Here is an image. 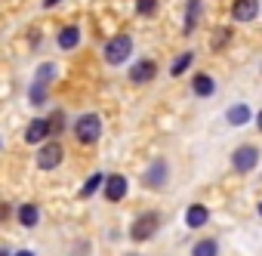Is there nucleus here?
Here are the masks:
<instances>
[{
    "label": "nucleus",
    "mask_w": 262,
    "mask_h": 256,
    "mask_svg": "<svg viewBox=\"0 0 262 256\" xmlns=\"http://www.w3.org/2000/svg\"><path fill=\"white\" fill-rule=\"evenodd\" d=\"M99 185H102V176H99V173H96V176H90V179H86V185L80 188V198H90Z\"/></svg>",
    "instance_id": "obj_22"
},
{
    "label": "nucleus",
    "mask_w": 262,
    "mask_h": 256,
    "mask_svg": "<svg viewBox=\"0 0 262 256\" xmlns=\"http://www.w3.org/2000/svg\"><path fill=\"white\" fill-rule=\"evenodd\" d=\"M158 225H161V219H158L155 213H145V216H139V219L133 222V228H129V238H133V241H148V238L158 231Z\"/></svg>",
    "instance_id": "obj_3"
},
{
    "label": "nucleus",
    "mask_w": 262,
    "mask_h": 256,
    "mask_svg": "<svg viewBox=\"0 0 262 256\" xmlns=\"http://www.w3.org/2000/svg\"><path fill=\"white\" fill-rule=\"evenodd\" d=\"M207 219H210V213H207V207H204V204H191V207H188V213H185V222H188L191 228H201Z\"/></svg>",
    "instance_id": "obj_10"
},
{
    "label": "nucleus",
    "mask_w": 262,
    "mask_h": 256,
    "mask_svg": "<svg viewBox=\"0 0 262 256\" xmlns=\"http://www.w3.org/2000/svg\"><path fill=\"white\" fill-rule=\"evenodd\" d=\"M129 53H133V40H129L126 34L111 37L108 47H105V62H108V65H123V62L129 59Z\"/></svg>",
    "instance_id": "obj_2"
},
{
    "label": "nucleus",
    "mask_w": 262,
    "mask_h": 256,
    "mask_svg": "<svg viewBox=\"0 0 262 256\" xmlns=\"http://www.w3.org/2000/svg\"><path fill=\"white\" fill-rule=\"evenodd\" d=\"M256 13H259V0H234V7H231V16L237 22H250L256 19Z\"/></svg>",
    "instance_id": "obj_8"
},
{
    "label": "nucleus",
    "mask_w": 262,
    "mask_h": 256,
    "mask_svg": "<svg viewBox=\"0 0 262 256\" xmlns=\"http://www.w3.org/2000/svg\"><path fill=\"white\" fill-rule=\"evenodd\" d=\"M191 59H194L191 53H182V56H179V59H176V62L170 65V74H173V77H179V74H185V71H188V65H191Z\"/></svg>",
    "instance_id": "obj_16"
},
{
    "label": "nucleus",
    "mask_w": 262,
    "mask_h": 256,
    "mask_svg": "<svg viewBox=\"0 0 262 256\" xmlns=\"http://www.w3.org/2000/svg\"><path fill=\"white\" fill-rule=\"evenodd\" d=\"M126 176H120V173H111L108 179H105V198L108 201H123L126 198Z\"/></svg>",
    "instance_id": "obj_6"
},
{
    "label": "nucleus",
    "mask_w": 262,
    "mask_h": 256,
    "mask_svg": "<svg viewBox=\"0 0 262 256\" xmlns=\"http://www.w3.org/2000/svg\"><path fill=\"white\" fill-rule=\"evenodd\" d=\"M198 16H201V0H188V19H185V34L194 31L198 25Z\"/></svg>",
    "instance_id": "obj_14"
},
{
    "label": "nucleus",
    "mask_w": 262,
    "mask_h": 256,
    "mask_svg": "<svg viewBox=\"0 0 262 256\" xmlns=\"http://www.w3.org/2000/svg\"><path fill=\"white\" fill-rule=\"evenodd\" d=\"M158 10V0H136V13L139 16H151Z\"/></svg>",
    "instance_id": "obj_21"
},
{
    "label": "nucleus",
    "mask_w": 262,
    "mask_h": 256,
    "mask_svg": "<svg viewBox=\"0 0 262 256\" xmlns=\"http://www.w3.org/2000/svg\"><path fill=\"white\" fill-rule=\"evenodd\" d=\"M231 164H234L237 173H250V170L259 164V152H256L253 145H241V148L231 155Z\"/></svg>",
    "instance_id": "obj_4"
},
{
    "label": "nucleus",
    "mask_w": 262,
    "mask_h": 256,
    "mask_svg": "<svg viewBox=\"0 0 262 256\" xmlns=\"http://www.w3.org/2000/svg\"><path fill=\"white\" fill-rule=\"evenodd\" d=\"M7 216H10V207H7V204H0V219H7Z\"/></svg>",
    "instance_id": "obj_25"
},
{
    "label": "nucleus",
    "mask_w": 262,
    "mask_h": 256,
    "mask_svg": "<svg viewBox=\"0 0 262 256\" xmlns=\"http://www.w3.org/2000/svg\"><path fill=\"white\" fill-rule=\"evenodd\" d=\"M74 136H77L83 145H93V142L102 136V120H99V114H83V117H77Z\"/></svg>",
    "instance_id": "obj_1"
},
{
    "label": "nucleus",
    "mask_w": 262,
    "mask_h": 256,
    "mask_svg": "<svg viewBox=\"0 0 262 256\" xmlns=\"http://www.w3.org/2000/svg\"><path fill=\"white\" fill-rule=\"evenodd\" d=\"M0 256H10V253H7V250H0Z\"/></svg>",
    "instance_id": "obj_29"
},
{
    "label": "nucleus",
    "mask_w": 262,
    "mask_h": 256,
    "mask_svg": "<svg viewBox=\"0 0 262 256\" xmlns=\"http://www.w3.org/2000/svg\"><path fill=\"white\" fill-rule=\"evenodd\" d=\"M259 213H262V204H259Z\"/></svg>",
    "instance_id": "obj_30"
},
{
    "label": "nucleus",
    "mask_w": 262,
    "mask_h": 256,
    "mask_svg": "<svg viewBox=\"0 0 262 256\" xmlns=\"http://www.w3.org/2000/svg\"><path fill=\"white\" fill-rule=\"evenodd\" d=\"M47 126H50V133H53V136H59V133H62V126H65V114H62V111H53V117L47 120Z\"/></svg>",
    "instance_id": "obj_19"
},
{
    "label": "nucleus",
    "mask_w": 262,
    "mask_h": 256,
    "mask_svg": "<svg viewBox=\"0 0 262 256\" xmlns=\"http://www.w3.org/2000/svg\"><path fill=\"white\" fill-rule=\"evenodd\" d=\"M31 102H34V105H43V102H47V83L34 80V87H31Z\"/></svg>",
    "instance_id": "obj_20"
},
{
    "label": "nucleus",
    "mask_w": 262,
    "mask_h": 256,
    "mask_svg": "<svg viewBox=\"0 0 262 256\" xmlns=\"http://www.w3.org/2000/svg\"><path fill=\"white\" fill-rule=\"evenodd\" d=\"M37 213H40V210H37L34 204H22V207H19V222H22L25 228H34V225H37V219H40Z\"/></svg>",
    "instance_id": "obj_12"
},
{
    "label": "nucleus",
    "mask_w": 262,
    "mask_h": 256,
    "mask_svg": "<svg viewBox=\"0 0 262 256\" xmlns=\"http://www.w3.org/2000/svg\"><path fill=\"white\" fill-rule=\"evenodd\" d=\"M164 176H167V167L164 164H155V170H148V185H164Z\"/></svg>",
    "instance_id": "obj_18"
},
{
    "label": "nucleus",
    "mask_w": 262,
    "mask_h": 256,
    "mask_svg": "<svg viewBox=\"0 0 262 256\" xmlns=\"http://www.w3.org/2000/svg\"><path fill=\"white\" fill-rule=\"evenodd\" d=\"M216 253H219L216 241H198L194 250H191V256H216Z\"/></svg>",
    "instance_id": "obj_17"
},
{
    "label": "nucleus",
    "mask_w": 262,
    "mask_h": 256,
    "mask_svg": "<svg viewBox=\"0 0 262 256\" xmlns=\"http://www.w3.org/2000/svg\"><path fill=\"white\" fill-rule=\"evenodd\" d=\"M53 74H56V68H53V65H43V68L37 71V80H40V83H47V80H50Z\"/></svg>",
    "instance_id": "obj_24"
},
{
    "label": "nucleus",
    "mask_w": 262,
    "mask_h": 256,
    "mask_svg": "<svg viewBox=\"0 0 262 256\" xmlns=\"http://www.w3.org/2000/svg\"><path fill=\"white\" fill-rule=\"evenodd\" d=\"M228 37H231V31H216L213 34V50H219L222 44H228Z\"/></svg>",
    "instance_id": "obj_23"
},
{
    "label": "nucleus",
    "mask_w": 262,
    "mask_h": 256,
    "mask_svg": "<svg viewBox=\"0 0 262 256\" xmlns=\"http://www.w3.org/2000/svg\"><path fill=\"white\" fill-rule=\"evenodd\" d=\"M194 93L198 96H213V77L210 74H198L194 77Z\"/></svg>",
    "instance_id": "obj_15"
},
{
    "label": "nucleus",
    "mask_w": 262,
    "mask_h": 256,
    "mask_svg": "<svg viewBox=\"0 0 262 256\" xmlns=\"http://www.w3.org/2000/svg\"><path fill=\"white\" fill-rule=\"evenodd\" d=\"M62 155H65V152H62L59 142H47V145L37 152V167H40V170H53V167L62 164Z\"/></svg>",
    "instance_id": "obj_5"
},
{
    "label": "nucleus",
    "mask_w": 262,
    "mask_h": 256,
    "mask_svg": "<svg viewBox=\"0 0 262 256\" xmlns=\"http://www.w3.org/2000/svg\"><path fill=\"white\" fill-rule=\"evenodd\" d=\"M56 4H62V0H43V7H47V10H53Z\"/></svg>",
    "instance_id": "obj_26"
},
{
    "label": "nucleus",
    "mask_w": 262,
    "mask_h": 256,
    "mask_svg": "<svg viewBox=\"0 0 262 256\" xmlns=\"http://www.w3.org/2000/svg\"><path fill=\"white\" fill-rule=\"evenodd\" d=\"M225 117H228V123H234V126H244V123L250 120V108H247V105H231Z\"/></svg>",
    "instance_id": "obj_13"
},
{
    "label": "nucleus",
    "mask_w": 262,
    "mask_h": 256,
    "mask_svg": "<svg viewBox=\"0 0 262 256\" xmlns=\"http://www.w3.org/2000/svg\"><path fill=\"white\" fill-rule=\"evenodd\" d=\"M256 123H259V130H262V111H259V114H256Z\"/></svg>",
    "instance_id": "obj_27"
},
{
    "label": "nucleus",
    "mask_w": 262,
    "mask_h": 256,
    "mask_svg": "<svg viewBox=\"0 0 262 256\" xmlns=\"http://www.w3.org/2000/svg\"><path fill=\"white\" fill-rule=\"evenodd\" d=\"M77 44H80V31H77V25H68V28L59 31V47H62V50H74Z\"/></svg>",
    "instance_id": "obj_11"
},
{
    "label": "nucleus",
    "mask_w": 262,
    "mask_h": 256,
    "mask_svg": "<svg viewBox=\"0 0 262 256\" xmlns=\"http://www.w3.org/2000/svg\"><path fill=\"white\" fill-rule=\"evenodd\" d=\"M25 139H28L31 145L50 139V126H47V120H31V123H28V130H25Z\"/></svg>",
    "instance_id": "obj_9"
},
{
    "label": "nucleus",
    "mask_w": 262,
    "mask_h": 256,
    "mask_svg": "<svg viewBox=\"0 0 262 256\" xmlns=\"http://www.w3.org/2000/svg\"><path fill=\"white\" fill-rule=\"evenodd\" d=\"M158 74V65L151 62V59H142V62H136L133 68H129V80L133 83H145V80H151Z\"/></svg>",
    "instance_id": "obj_7"
},
{
    "label": "nucleus",
    "mask_w": 262,
    "mask_h": 256,
    "mask_svg": "<svg viewBox=\"0 0 262 256\" xmlns=\"http://www.w3.org/2000/svg\"><path fill=\"white\" fill-rule=\"evenodd\" d=\"M16 256H34V253H31V250H22V253H16Z\"/></svg>",
    "instance_id": "obj_28"
}]
</instances>
